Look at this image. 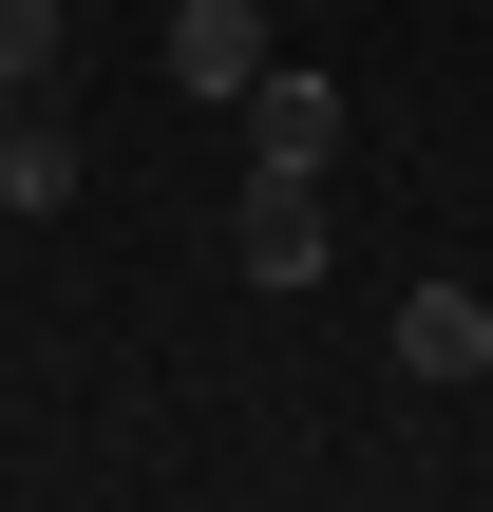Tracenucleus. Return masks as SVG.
<instances>
[{
	"label": "nucleus",
	"instance_id": "obj_5",
	"mask_svg": "<svg viewBox=\"0 0 493 512\" xmlns=\"http://www.w3.org/2000/svg\"><path fill=\"white\" fill-rule=\"evenodd\" d=\"M0 209H76V114H57V95L0 114Z\"/></svg>",
	"mask_w": 493,
	"mask_h": 512
},
{
	"label": "nucleus",
	"instance_id": "obj_3",
	"mask_svg": "<svg viewBox=\"0 0 493 512\" xmlns=\"http://www.w3.org/2000/svg\"><path fill=\"white\" fill-rule=\"evenodd\" d=\"M152 57H171V95H209V114H228V95L266 76V0H171V19H152Z\"/></svg>",
	"mask_w": 493,
	"mask_h": 512
},
{
	"label": "nucleus",
	"instance_id": "obj_2",
	"mask_svg": "<svg viewBox=\"0 0 493 512\" xmlns=\"http://www.w3.org/2000/svg\"><path fill=\"white\" fill-rule=\"evenodd\" d=\"M228 266H247V285H323V171H247Z\"/></svg>",
	"mask_w": 493,
	"mask_h": 512
},
{
	"label": "nucleus",
	"instance_id": "obj_4",
	"mask_svg": "<svg viewBox=\"0 0 493 512\" xmlns=\"http://www.w3.org/2000/svg\"><path fill=\"white\" fill-rule=\"evenodd\" d=\"M399 380H418V399L493 380V304H475V285H399Z\"/></svg>",
	"mask_w": 493,
	"mask_h": 512
},
{
	"label": "nucleus",
	"instance_id": "obj_7",
	"mask_svg": "<svg viewBox=\"0 0 493 512\" xmlns=\"http://www.w3.org/2000/svg\"><path fill=\"white\" fill-rule=\"evenodd\" d=\"M0 114H19V95H0Z\"/></svg>",
	"mask_w": 493,
	"mask_h": 512
},
{
	"label": "nucleus",
	"instance_id": "obj_6",
	"mask_svg": "<svg viewBox=\"0 0 493 512\" xmlns=\"http://www.w3.org/2000/svg\"><path fill=\"white\" fill-rule=\"evenodd\" d=\"M0 95H57V0H0Z\"/></svg>",
	"mask_w": 493,
	"mask_h": 512
},
{
	"label": "nucleus",
	"instance_id": "obj_1",
	"mask_svg": "<svg viewBox=\"0 0 493 512\" xmlns=\"http://www.w3.org/2000/svg\"><path fill=\"white\" fill-rule=\"evenodd\" d=\"M228 114H247V171H342V76H304V57H266V76H247Z\"/></svg>",
	"mask_w": 493,
	"mask_h": 512
}]
</instances>
